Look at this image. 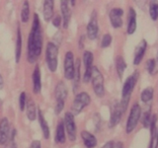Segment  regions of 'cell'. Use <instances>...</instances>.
I'll return each mask as SVG.
<instances>
[{
	"label": "cell",
	"instance_id": "836d02e7",
	"mask_svg": "<svg viewBox=\"0 0 158 148\" xmlns=\"http://www.w3.org/2000/svg\"><path fill=\"white\" fill-rule=\"evenodd\" d=\"M64 101H56V108H54V112H56V115H59L62 110L64 108Z\"/></svg>",
	"mask_w": 158,
	"mask_h": 148
},
{
	"label": "cell",
	"instance_id": "7402d4cb",
	"mask_svg": "<svg viewBox=\"0 0 158 148\" xmlns=\"http://www.w3.org/2000/svg\"><path fill=\"white\" fill-rule=\"evenodd\" d=\"M136 30V13L133 8H130L128 11V23H127V34L132 35Z\"/></svg>",
	"mask_w": 158,
	"mask_h": 148
},
{
	"label": "cell",
	"instance_id": "f1b7e54d",
	"mask_svg": "<svg viewBox=\"0 0 158 148\" xmlns=\"http://www.w3.org/2000/svg\"><path fill=\"white\" fill-rule=\"evenodd\" d=\"M149 14L153 21H156L158 19V3L152 1L149 4Z\"/></svg>",
	"mask_w": 158,
	"mask_h": 148
},
{
	"label": "cell",
	"instance_id": "ba28073f",
	"mask_svg": "<svg viewBox=\"0 0 158 148\" xmlns=\"http://www.w3.org/2000/svg\"><path fill=\"white\" fill-rule=\"evenodd\" d=\"M75 74V61L72 51H67L64 57V77L67 80H72Z\"/></svg>",
	"mask_w": 158,
	"mask_h": 148
},
{
	"label": "cell",
	"instance_id": "30bf717a",
	"mask_svg": "<svg viewBox=\"0 0 158 148\" xmlns=\"http://www.w3.org/2000/svg\"><path fill=\"white\" fill-rule=\"evenodd\" d=\"M99 33V26H98V18L97 12L93 11L91 14L90 21L87 25V37L90 39H95Z\"/></svg>",
	"mask_w": 158,
	"mask_h": 148
},
{
	"label": "cell",
	"instance_id": "9a60e30c",
	"mask_svg": "<svg viewBox=\"0 0 158 148\" xmlns=\"http://www.w3.org/2000/svg\"><path fill=\"white\" fill-rule=\"evenodd\" d=\"M32 81H33V92L35 94H39L42 90V80H41V70L40 66L36 64L33 74H32Z\"/></svg>",
	"mask_w": 158,
	"mask_h": 148
},
{
	"label": "cell",
	"instance_id": "4fadbf2b",
	"mask_svg": "<svg viewBox=\"0 0 158 148\" xmlns=\"http://www.w3.org/2000/svg\"><path fill=\"white\" fill-rule=\"evenodd\" d=\"M123 14V10L122 8H113L110 11V13H109L110 21L114 28L118 29L123 26V19H122Z\"/></svg>",
	"mask_w": 158,
	"mask_h": 148
},
{
	"label": "cell",
	"instance_id": "ffe728a7",
	"mask_svg": "<svg viewBox=\"0 0 158 148\" xmlns=\"http://www.w3.org/2000/svg\"><path fill=\"white\" fill-rule=\"evenodd\" d=\"M53 7L54 2L52 0H46L43 5V14L46 22H49L53 18Z\"/></svg>",
	"mask_w": 158,
	"mask_h": 148
},
{
	"label": "cell",
	"instance_id": "44dd1931",
	"mask_svg": "<svg viewBox=\"0 0 158 148\" xmlns=\"http://www.w3.org/2000/svg\"><path fill=\"white\" fill-rule=\"evenodd\" d=\"M54 95H56V101H64L65 102L67 95H68V90L67 87L64 82H59L56 87V91H54Z\"/></svg>",
	"mask_w": 158,
	"mask_h": 148
},
{
	"label": "cell",
	"instance_id": "e0dca14e",
	"mask_svg": "<svg viewBox=\"0 0 158 148\" xmlns=\"http://www.w3.org/2000/svg\"><path fill=\"white\" fill-rule=\"evenodd\" d=\"M38 120L40 122V126H41V130L43 132V135L44 139H48L49 134H51V130H49V127L48 125V121H46L44 116V113L42 111V109H38Z\"/></svg>",
	"mask_w": 158,
	"mask_h": 148
},
{
	"label": "cell",
	"instance_id": "5b68a950",
	"mask_svg": "<svg viewBox=\"0 0 158 148\" xmlns=\"http://www.w3.org/2000/svg\"><path fill=\"white\" fill-rule=\"evenodd\" d=\"M91 82L93 86V90L98 97H103L105 94V89H104V77L101 71L96 66L92 68V75H91Z\"/></svg>",
	"mask_w": 158,
	"mask_h": 148
},
{
	"label": "cell",
	"instance_id": "6da1fadb",
	"mask_svg": "<svg viewBox=\"0 0 158 148\" xmlns=\"http://www.w3.org/2000/svg\"><path fill=\"white\" fill-rule=\"evenodd\" d=\"M43 48V32L41 22L38 14H34L32 29L28 39V51L27 58L30 63L36 62L42 53Z\"/></svg>",
	"mask_w": 158,
	"mask_h": 148
},
{
	"label": "cell",
	"instance_id": "e575fe53",
	"mask_svg": "<svg viewBox=\"0 0 158 148\" xmlns=\"http://www.w3.org/2000/svg\"><path fill=\"white\" fill-rule=\"evenodd\" d=\"M52 25L56 28H58L61 25V23H62V18H61V16H59V15H56V16L52 18Z\"/></svg>",
	"mask_w": 158,
	"mask_h": 148
},
{
	"label": "cell",
	"instance_id": "1f68e13d",
	"mask_svg": "<svg viewBox=\"0 0 158 148\" xmlns=\"http://www.w3.org/2000/svg\"><path fill=\"white\" fill-rule=\"evenodd\" d=\"M146 68L150 74L154 73V71H155V59H153V58L148 59L147 62H146Z\"/></svg>",
	"mask_w": 158,
	"mask_h": 148
},
{
	"label": "cell",
	"instance_id": "5bb4252c",
	"mask_svg": "<svg viewBox=\"0 0 158 148\" xmlns=\"http://www.w3.org/2000/svg\"><path fill=\"white\" fill-rule=\"evenodd\" d=\"M60 9H61V18H62L63 28L67 29L69 23H70V18H71V9H70V6H69V1L62 0L60 2Z\"/></svg>",
	"mask_w": 158,
	"mask_h": 148
},
{
	"label": "cell",
	"instance_id": "cb8c5ba5",
	"mask_svg": "<svg viewBox=\"0 0 158 148\" xmlns=\"http://www.w3.org/2000/svg\"><path fill=\"white\" fill-rule=\"evenodd\" d=\"M22 53V34H21V28L18 24L17 27V39H16V52H15V57H16V63H19L20 58H21Z\"/></svg>",
	"mask_w": 158,
	"mask_h": 148
},
{
	"label": "cell",
	"instance_id": "f546056e",
	"mask_svg": "<svg viewBox=\"0 0 158 148\" xmlns=\"http://www.w3.org/2000/svg\"><path fill=\"white\" fill-rule=\"evenodd\" d=\"M27 106V95L25 92H22L20 94L19 97V107H20V111H24L26 109Z\"/></svg>",
	"mask_w": 158,
	"mask_h": 148
},
{
	"label": "cell",
	"instance_id": "7a4b0ae2",
	"mask_svg": "<svg viewBox=\"0 0 158 148\" xmlns=\"http://www.w3.org/2000/svg\"><path fill=\"white\" fill-rule=\"evenodd\" d=\"M138 77H139V72L135 71L133 74H131V75L127 79L125 84H123V91H122V100L120 103H121V105L125 112L128 106V103H130L131 93H132L133 88H135V84L137 82Z\"/></svg>",
	"mask_w": 158,
	"mask_h": 148
},
{
	"label": "cell",
	"instance_id": "d4e9b609",
	"mask_svg": "<svg viewBox=\"0 0 158 148\" xmlns=\"http://www.w3.org/2000/svg\"><path fill=\"white\" fill-rule=\"evenodd\" d=\"M127 68V63L125 61L123 56H118L116 58V69H117V72H118V75L121 79L123 78V73H125V70Z\"/></svg>",
	"mask_w": 158,
	"mask_h": 148
},
{
	"label": "cell",
	"instance_id": "8fae6325",
	"mask_svg": "<svg viewBox=\"0 0 158 148\" xmlns=\"http://www.w3.org/2000/svg\"><path fill=\"white\" fill-rule=\"evenodd\" d=\"M10 123L7 117H2L0 120V144L6 145L10 137Z\"/></svg>",
	"mask_w": 158,
	"mask_h": 148
},
{
	"label": "cell",
	"instance_id": "ac0fdd59",
	"mask_svg": "<svg viewBox=\"0 0 158 148\" xmlns=\"http://www.w3.org/2000/svg\"><path fill=\"white\" fill-rule=\"evenodd\" d=\"M80 135L86 148H95L97 146V143H98L97 138L95 137V135H93L91 132H89L87 130H83L81 131Z\"/></svg>",
	"mask_w": 158,
	"mask_h": 148
},
{
	"label": "cell",
	"instance_id": "60d3db41",
	"mask_svg": "<svg viewBox=\"0 0 158 148\" xmlns=\"http://www.w3.org/2000/svg\"><path fill=\"white\" fill-rule=\"evenodd\" d=\"M158 71V52H157V56H156V58H155V71L156 72Z\"/></svg>",
	"mask_w": 158,
	"mask_h": 148
},
{
	"label": "cell",
	"instance_id": "8992f818",
	"mask_svg": "<svg viewBox=\"0 0 158 148\" xmlns=\"http://www.w3.org/2000/svg\"><path fill=\"white\" fill-rule=\"evenodd\" d=\"M140 117H141V108L139 106V104L137 103L133 104L127 121V126H126L127 133H131L135 130V128L136 127L138 121L140 120Z\"/></svg>",
	"mask_w": 158,
	"mask_h": 148
},
{
	"label": "cell",
	"instance_id": "2e32d148",
	"mask_svg": "<svg viewBox=\"0 0 158 148\" xmlns=\"http://www.w3.org/2000/svg\"><path fill=\"white\" fill-rule=\"evenodd\" d=\"M146 49H147V43L145 39H141L140 43L137 44L135 51V59H133V64L135 65H138L141 62L142 58L145 54Z\"/></svg>",
	"mask_w": 158,
	"mask_h": 148
},
{
	"label": "cell",
	"instance_id": "52a82bcc",
	"mask_svg": "<svg viewBox=\"0 0 158 148\" xmlns=\"http://www.w3.org/2000/svg\"><path fill=\"white\" fill-rule=\"evenodd\" d=\"M64 127L67 133V136L70 141H75L76 140V133H77V128H76V123L74 121V116L72 115L71 112H66L64 115Z\"/></svg>",
	"mask_w": 158,
	"mask_h": 148
},
{
	"label": "cell",
	"instance_id": "d590c367",
	"mask_svg": "<svg viewBox=\"0 0 158 148\" xmlns=\"http://www.w3.org/2000/svg\"><path fill=\"white\" fill-rule=\"evenodd\" d=\"M5 148H18L16 142H15V139H9L6 145H5Z\"/></svg>",
	"mask_w": 158,
	"mask_h": 148
},
{
	"label": "cell",
	"instance_id": "7c38bea8",
	"mask_svg": "<svg viewBox=\"0 0 158 148\" xmlns=\"http://www.w3.org/2000/svg\"><path fill=\"white\" fill-rule=\"evenodd\" d=\"M123 113H125V111H123V109L120 102L114 104L113 109H112V113H111V120H110L111 127H115L118 123L120 122Z\"/></svg>",
	"mask_w": 158,
	"mask_h": 148
},
{
	"label": "cell",
	"instance_id": "3957f363",
	"mask_svg": "<svg viewBox=\"0 0 158 148\" xmlns=\"http://www.w3.org/2000/svg\"><path fill=\"white\" fill-rule=\"evenodd\" d=\"M46 62L48 70L56 72L58 65V47L53 42H48L46 47Z\"/></svg>",
	"mask_w": 158,
	"mask_h": 148
},
{
	"label": "cell",
	"instance_id": "8d00e7d4",
	"mask_svg": "<svg viewBox=\"0 0 158 148\" xmlns=\"http://www.w3.org/2000/svg\"><path fill=\"white\" fill-rule=\"evenodd\" d=\"M29 148H42V143L40 140H34L32 141L31 145Z\"/></svg>",
	"mask_w": 158,
	"mask_h": 148
},
{
	"label": "cell",
	"instance_id": "83f0119b",
	"mask_svg": "<svg viewBox=\"0 0 158 148\" xmlns=\"http://www.w3.org/2000/svg\"><path fill=\"white\" fill-rule=\"evenodd\" d=\"M153 94H154V90H153V88L152 87H147L141 93V96H140L141 101L143 103H148L153 98Z\"/></svg>",
	"mask_w": 158,
	"mask_h": 148
},
{
	"label": "cell",
	"instance_id": "d6a6232c",
	"mask_svg": "<svg viewBox=\"0 0 158 148\" xmlns=\"http://www.w3.org/2000/svg\"><path fill=\"white\" fill-rule=\"evenodd\" d=\"M151 118H152V116L150 115V111H148L147 113H145V115H144V117H143V120H142L144 127H149Z\"/></svg>",
	"mask_w": 158,
	"mask_h": 148
},
{
	"label": "cell",
	"instance_id": "f35d334b",
	"mask_svg": "<svg viewBox=\"0 0 158 148\" xmlns=\"http://www.w3.org/2000/svg\"><path fill=\"white\" fill-rule=\"evenodd\" d=\"M115 148H125V147H123V143L121 142V141L115 143Z\"/></svg>",
	"mask_w": 158,
	"mask_h": 148
},
{
	"label": "cell",
	"instance_id": "484cf974",
	"mask_svg": "<svg viewBox=\"0 0 158 148\" xmlns=\"http://www.w3.org/2000/svg\"><path fill=\"white\" fill-rule=\"evenodd\" d=\"M29 19H30V4L28 1H24L21 10V21L22 23L26 24L28 23Z\"/></svg>",
	"mask_w": 158,
	"mask_h": 148
},
{
	"label": "cell",
	"instance_id": "277c9868",
	"mask_svg": "<svg viewBox=\"0 0 158 148\" xmlns=\"http://www.w3.org/2000/svg\"><path fill=\"white\" fill-rule=\"evenodd\" d=\"M91 102V98L89 96V94L86 92H81L77 94L74 98L72 106H71V113L73 116L79 115L84 108H86Z\"/></svg>",
	"mask_w": 158,
	"mask_h": 148
},
{
	"label": "cell",
	"instance_id": "ab89813d",
	"mask_svg": "<svg viewBox=\"0 0 158 148\" xmlns=\"http://www.w3.org/2000/svg\"><path fill=\"white\" fill-rule=\"evenodd\" d=\"M3 86H4V80H3V77H2V75L0 74V90L3 88Z\"/></svg>",
	"mask_w": 158,
	"mask_h": 148
},
{
	"label": "cell",
	"instance_id": "d6986e66",
	"mask_svg": "<svg viewBox=\"0 0 158 148\" xmlns=\"http://www.w3.org/2000/svg\"><path fill=\"white\" fill-rule=\"evenodd\" d=\"M54 141H56V143H57V144H63V143H65V141H66L65 127H64V122L62 121H59L56 125Z\"/></svg>",
	"mask_w": 158,
	"mask_h": 148
},
{
	"label": "cell",
	"instance_id": "74e56055",
	"mask_svg": "<svg viewBox=\"0 0 158 148\" xmlns=\"http://www.w3.org/2000/svg\"><path fill=\"white\" fill-rule=\"evenodd\" d=\"M102 148H115V142L114 141H108L102 146Z\"/></svg>",
	"mask_w": 158,
	"mask_h": 148
},
{
	"label": "cell",
	"instance_id": "4316f807",
	"mask_svg": "<svg viewBox=\"0 0 158 148\" xmlns=\"http://www.w3.org/2000/svg\"><path fill=\"white\" fill-rule=\"evenodd\" d=\"M79 82H80V60L77 59L76 65H75V74H74L73 78V90L76 91V89L78 88Z\"/></svg>",
	"mask_w": 158,
	"mask_h": 148
},
{
	"label": "cell",
	"instance_id": "603a6c76",
	"mask_svg": "<svg viewBox=\"0 0 158 148\" xmlns=\"http://www.w3.org/2000/svg\"><path fill=\"white\" fill-rule=\"evenodd\" d=\"M26 113H27V117L29 121H35L38 117V109L36 107V104L35 101L33 100H29L27 102V106H26Z\"/></svg>",
	"mask_w": 158,
	"mask_h": 148
},
{
	"label": "cell",
	"instance_id": "9c48e42d",
	"mask_svg": "<svg viewBox=\"0 0 158 148\" xmlns=\"http://www.w3.org/2000/svg\"><path fill=\"white\" fill-rule=\"evenodd\" d=\"M93 53L89 51H85L83 53V63L85 66V72L83 75V81L87 83L91 80V75H92V68H93Z\"/></svg>",
	"mask_w": 158,
	"mask_h": 148
},
{
	"label": "cell",
	"instance_id": "4dcf8cb0",
	"mask_svg": "<svg viewBox=\"0 0 158 148\" xmlns=\"http://www.w3.org/2000/svg\"><path fill=\"white\" fill-rule=\"evenodd\" d=\"M112 43V36L110 34H105L102 38L101 47H108Z\"/></svg>",
	"mask_w": 158,
	"mask_h": 148
}]
</instances>
